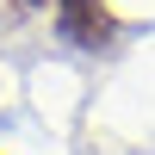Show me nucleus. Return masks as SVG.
I'll use <instances>...</instances> for the list:
<instances>
[{"label": "nucleus", "mask_w": 155, "mask_h": 155, "mask_svg": "<svg viewBox=\"0 0 155 155\" xmlns=\"http://www.w3.org/2000/svg\"><path fill=\"white\" fill-rule=\"evenodd\" d=\"M56 31L74 50H106L118 37V19H112L106 0H56Z\"/></svg>", "instance_id": "nucleus-1"}]
</instances>
